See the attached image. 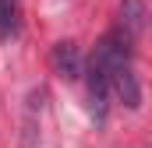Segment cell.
I'll return each instance as SVG.
<instances>
[{
  "label": "cell",
  "instance_id": "cell-1",
  "mask_svg": "<svg viewBox=\"0 0 152 148\" xmlns=\"http://www.w3.org/2000/svg\"><path fill=\"white\" fill-rule=\"evenodd\" d=\"M106 85H110V92H113V95L127 106V110H138V106H142V88H138V78H134L131 60L117 64L113 71L106 74Z\"/></svg>",
  "mask_w": 152,
  "mask_h": 148
},
{
  "label": "cell",
  "instance_id": "cell-2",
  "mask_svg": "<svg viewBox=\"0 0 152 148\" xmlns=\"http://www.w3.org/2000/svg\"><path fill=\"white\" fill-rule=\"evenodd\" d=\"M53 71L67 81H78L85 74V60H81V49L75 42H57L53 46Z\"/></svg>",
  "mask_w": 152,
  "mask_h": 148
},
{
  "label": "cell",
  "instance_id": "cell-3",
  "mask_svg": "<svg viewBox=\"0 0 152 148\" xmlns=\"http://www.w3.org/2000/svg\"><path fill=\"white\" fill-rule=\"evenodd\" d=\"M88 99H92V113L96 120H106V99H110V85H106V74L99 67L88 64Z\"/></svg>",
  "mask_w": 152,
  "mask_h": 148
},
{
  "label": "cell",
  "instance_id": "cell-4",
  "mask_svg": "<svg viewBox=\"0 0 152 148\" xmlns=\"http://www.w3.org/2000/svg\"><path fill=\"white\" fill-rule=\"evenodd\" d=\"M142 25H145V4L142 0H124L120 4V32L134 42L138 32H142Z\"/></svg>",
  "mask_w": 152,
  "mask_h": 148
},
{
  "label": "cell",
  "instance_id": "cell-5",
  "mask_svg": "<svg viewBox=\"0 0 152 148\" xmlns=\"http://www.w3.org/2000/svg\"><path fill=\"white\" fill-rule=\"evenodd\" d=\"M18 14H21V0H0V39H11L18 32Z\"/></svg>",
  "mask_w": 152,
  "mask_h": 148
}]
</instances>
